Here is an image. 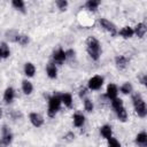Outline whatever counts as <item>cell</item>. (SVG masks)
<instances>
[{
    "label": "cell",
    "instance_id": "1f68e13d",
    "mask_svg": "<svg viewBox=\"0 0 147 147\" xmlns=\"http://www.w3.org/2000/svg\"><path fill=\"white\" fill-rule=\"evenodd\" d=\"M65 56H67V59H68V57H74V56H75V51H72V49L67 51V52H65Z\"/></svg>",
    "mask_w": 147,
    "mask_h": 147
},
{
    "label": "cell",
    "instance_id": "52a82bcc",
    "mask_svg": "<svg viewBox=\"0 0 147 147\" xmlns=\"http://www.w3.org/2000/svg\"><path fill=\"white\" fill-rule=\"evenodd\" d=\"M29 119L31 122V124L36 127H40L42 124H44V118L40 114H37V113H31L29 115Z\"/></svg>",
    "mask_w": 147,
    "mask_h": 147
},
{
    "label": "cell",
    "instance_id": "603a6c76",
    "mask_svg": "<svg viewBox=\"0 0 147 147\" xmlns=\"http://www.w3.org/2000/svg\"><path fill=\"white\" fill-rule=\"evenodd\" d=\"M61 102H63L67 107H71V105H72V96H71V94H69V93L61 94Z\"/></svg>",
    "mask_w": 147,
    "mask_h": 147
},
{
    "label": "cell",
    "instance_id": "9c48e42d",
    "mask_svg": "<svg viewBox=\"0 0 147 147\" xmlns=\"http://www.w3.org/2000/svg\"><path fill=\"white\" fill-rule=\"evenodd\" d=\"M106 95L109 100H114L115 98H117V86L115 84H109L107 86Z\"/></svg>",
    "mask_w": 147,
    "mask_h": 147
},
{
    "label": "cell",
    "instance_id": "4dcf8cb0",
    "mask_svg": "<svg viewBox=\"0 0 147 147\" xmlns=\"http://www.w3.org/2000/svg\"><path fill=\"white\" fill-rule=\"evenodd\" d=\"M63 138H64L67 141H71V140H74V139H75V134H74V133H71V132H69V133H68V134H65Z\"/></svg>",
    "mask_w": 147,
    "mask_h": 147
},
{
    "label": "cell",
    "instance_id": "44dd1931",
    "mask_svg": "<svg viewBox=\"0 0 147 147\" xmlns=\"http://www.w3.org/2000/svg\"><path fill=\"white\" fill-rule=\"evenodd\" d=\"M100 1L99 0H88L86 3H85V6H86V8L88 9V10H91V11H95L96 9H98V7L100 6Z\"/></svg>",
    "mask_w": 147,
    "mask_h": 147
},
{
    "label": "cell",
    "instance_id": "d4e9b609",
    "mask_svg": "<svg viewBox=\"0 0 147 147\" xmlns=\"http://www.w3.org/2000/svg\"><path fill=\"white\" fill-rule=\"evenodd\" d=\"M132 85H131V83H124L122 86H121V92L123 93V94H129V93H131L132 92Z\"/></svg>",
    "mask_w": 147,
    "mask_h": 147
},
{
    "label": "cell",
    "instance_id": "8992f818",
    "mask_svg": "<svg viewBox=\"0 0 147 147\" xmlns=\"http://www.w3.org/2000/svg\"><path fill=\"white\" fill-rule=\"evenodd\" d=\"M13 140V134L10 133L9 129L7 126H3L2 129V138L0 139V147H7Z\"/></svg>",
    "mask_w": 147,
    "mask_h": 147
},
{
    "label": "cell",
    "instance_id": "277c9868",
    "mask_svg": "<svg viewBox=\"0 0 147 147\" xmlns=\"http://www.w3.org/2000/svg\"><path fill=\"white\" fill-rule=\"evenodd\" d=\"M99 23H100V25H101L106 31L110 32L111 36H116V34H117V29H116V26H115V24H114L113 22L108 21L107 18H100V20H99Z\"/></svg>",
    "mask_w": 147,
    "mask_h": 147
},
{
    "label": "cell",
    "instance_id": "3957f363",
    "mask_svg": "<svg viewBox=\"0 0 147 147\" xmlns=\"http://www.w3.org/2000/svg\"><path fill=\"white\" fill-rule=\"evenodd\" d=\"M61 95L60 94H54L49 101H48V110H47V114L49 117H54L56 115V113L59 111L60 109V106H61Z\"/></svg>",
    "mask_w": 147,
    "mask_h": 147
},
{
    "label": "cell",
    "instance_id": "e0dca14e",
    "mask_svg": "<svg viewBox=\"0 0 147 147\" xmlns=\"http://www.w3.org/2000/svg\"><path fill=\"white\" fill-rule=\"evenodd\" d=\"M100 133H101V136L105 138V139H109V138H111V134H113V132H111V126L110 125H103V126H101L100 127Z\"/></svg>",
    "mask_w": 147,
    "mask_h": 147
},
{
    "label": "cell",
    "instance_id": "d590c367",
    "mask_svg": "<svg viewBox=\"0 0 147 147\" xmlns=\"http://www.w3.org/2000/svg\"><path fill=\"white\" fill-rule=\"evenodd\" d=\"M0 61H1V56H0Z\"/></svg>",
    "mask_w": 147,
    "mask_h": 147
},
{
    "label": "cell",
    "instance_id": "836d02e7",
    "mask_svg": "<svg viewBox=\"0 0 147 147\" xmlns=\"http://www.w3.org/2000/svg\"><path fill=\"white\" fill-rule=\"evenodd\" d=\"M140 82H141V84H142V85H146V82H147V76H146V75H144V76L141 77Z\"/></svg>",
    "mask_w": 147,
    "mask_h": 147
},
{
    "label": "cell",
    "instance_id": "83f0119b",
    "mask_svg": "<svg viewBox=\"0 0 147 147\" xmlns=\"http://www.w3.org/2000/svg\"><path fill=\"white\" fill-rule=\"evenodd\" d=\"M56 6H57V8L60 9V10H65V8H67V6H68V1H65V0H57L56 1Z\"/></svg>",
    "mask_w": 147,
    "mask_h": 147
},
{
    "label": "cell",
    "instance_id": "7a4b0ae2",
    "mask_svg": "<svg viewBox=\"0 0 147 147\" xmlns=\"http://www.w3.org/2000/svg\"><path fill=\"white\" fill-rule=\"evenodd\" d=\"M132 102H133V107H134V110L138 114V116L141 117V118L146 117L147 108H146V103H145L144 99L141 98V95L138 94V93L133 94L132 95Z\"/></svg>",
    "mask_w": 147,
    "mask_h": 147
},
{
    "label": "cell",
    "instance_id": "7c38bea8",
    "mask_svg": "<svg viewBox=\"0 0 147 147\" xmlns=\"http://www.w3.org/2000/svg\"><path fill=\"white\" fill-rule=\"evenodd\" d=\"M146 31H147V28H146V25H145L144 23H138V24L136 25V28L133 29V32H134L139 38H142V37L145 36Z\"/></svg>",
    "mask_w": 147,
    "mask_h": 147
},
{
    "label": "cell",
    "instance_id": "f1b7e54d",
    "mask_svg": "<svg viewBox=\"0 0 147 147\" xmlns=\"http://www.w3.org/2000/svg\"><path fill=\"white\" fill-rule=\"evenodd\" d=\"M121 106H123V101H122V99L115 98L114 100H111V107H113L114 109H116V108H118V107H121Z\"/></svg>",
    "mask_w": 147,
    "mask_h": 147
},
{
    "label": "cell",
    "instance_id": "5bb4252c",
    "mask_svg": "<svg viewBox=\"0 0 147 147\" xmlns=\"http://www.w3.org/2000/svg\"><path fill=\"white\" fill-rule=\"evenodd\" d=\"M115 62H116V67H117L118 69H124V68H126V65H127V63H129V60H127L125 56L119 55V56H117V57L115 59Z\"/></svg>",
    "mask_w": 147,
    "mask_h": 147
},
{
    "label": "cell",
    "instance_id": "ac0fdd59",
    "mask_svg": "<svg viewBox=\"0 0 147 147\" xmlns=\"http://www.w3.org/2000/svg\"><path fill=\"white\" fill-rule=\"evenodd\" d=\"M9 55H10V51H9L8 45L6 42H1L0 44V56H1V59H7Z\"/></svg>",
    "mask_w": 147,
    "mask_h": 147
},
{
    "label": "cell",
    "instance_id": "ba28073f",
    "mask_svg": "<svg viewBox=\"0 0 147 147\" xmlns=\"http://www.w3.org/2000/svg\"><path fill=\"white\" fill-rule=\"evenodd\" d=\"M65 59H67V56H65V52H64L62 48H59V49H56V51L53 53V60L55 61V63L61 64V63L64 62Z\"/></svg>",
    "mask_w": 147,
    "mask_h": 147
},
{
    "label": "cell",
    "instance_id": "8fae6325",
    "mask_svg": "<svg viewBox=\"0 0 147 147\" xmlns=\"http://www.w3.org/2000/svg\"><path fill=\"white\" fill-rule=\"evenodd\" d=\"M14 96H15V91L13 87H7L5 90V93H3V101L6 103H10L13 100H14Z\"/></svg>",
    "mask_w": 147,
    "mask_h": 147
},
{
    "label": "cell",
    "instance_id": "4316f807",
    "mask_svg": "<svg viewBox=\"0 0 147 147\" xmlns=\"http://www.w3.org/2000/svg\"><path fill=\"white\" fill-rule=\"evenodd\" d=\"M84 108H85V110L88 111V113L93 111V108H94L93 102H92L90 99H84Z\"/></svg>",
    "mask_w": 147,
    "mask_h": 147
},
{
    "label": "cell",
    "instance_id": "7402d4cb",
    "mask_svg": "<svg viewBox=\"0 0 147 147\" xmlns=\"http://www.w3.org/2000/svg\"><path fill=\"white\" fill-rule=\"evenodd\" d=\"M22 90H23L24 94H31L33 91V86L29 80H23L22 82Z\"/></svg>",
    "mask_w": 147,
    "mask_h": 147
},
{
    "label": "cell",
    "instance_id": "484cf974",
    "mask_svg": "<svg viewBox=\"0 0 147 147\" xmlns=\"http://www.w3.org/2000/svg\"><path fill=\"white\" fill-rule=\"evenodd\" d=\"M16 41H17L20 45L24 46V45H26V44L29 42V37L25 36V34H18L17 38H16Z\"/></svg>",
    "mask_w": 147,
    "mask_h": 147
},
{
    "label": "cell",
    "instance_id": "ffe728a7",
    "mask_svg": "<svg viewBox=\"0 0 147 147\" xmlns=\"http://www.w3.org/2000/svg\"><path fill=\"white\" fill-rule=\"evenodd\" d=\"M85 123V117L82 114H75L74 115V125L76 127H80L83 126Z\"/></svg>",
    "mask_w": 147,
    "mask_h": 147
},
{
    "label": "cell",
    "instance_id": "30bf717a",
    "mask_svg": "<svg viewBox=\"0 0 147 147\" xmlns=\"http://www.w3.org/2000/svg\"><path fill=\"white\" fill-rule=\"evenodd\" d=\"M136 144L139 147H147V134L146 132H140L136 137Z\"/></svg>",
    "mask_w": 147,
    "mask_h": 147
},
{
    "label": "cell",
    "instance_id": "6da1fadb",
    "mask_svg": "<svg viewBox=\"0 0 147 147\" xmlns=\"http://www.w3.org/2000/svg\"><path fill=\"white\" fill-rule=\"evenodd\" d=\"M86 44H87V53L92 57V60L94 61L99 60L100 54H101V46H100L99 40L94 37H88L86 40Z\"/></svg>",
    "mask_w": 147,
    "mask_h": 147
},
{
    "label": "cell",
    "instance_id": "d6a6232c",
    "mask_svg": "<svg viewBox=\"0 0 147 147\" xmlns=\"http://www.w3.org/2000/svg\"><path fill=\"white\" fill-rule=\"evenodd\" d=\"M86 91H87V90H86L85 87H83V88H82V90L79 91V96H80V98L85 96V95H86Z\"/></svg>",
    "mask_w": 147,
    "mask_h": 147
},
{
    "label": "cell",
    "instance_id": "2e32d148",
    "mask_svg": "<svg viewBox=\"0 0 147 147\" xmlns=\"http://www.w3.org/2000/svg\"><path fill=\"white\" fill-rule=\"evenodd\" d=\"M46 72H47V75H48L49 78H56V76H57L56 65L54 63H48L47 64V68H46Z\"/></svg>",
    "mask_w": 147,
    "mask_h": 147
},
{
    "label": "cell",
    "instance_id": "9a60e30c",
    "mask_svg": "<svg viewBox=\"0 0 147 147\" xmlns=\"http://www.w3.org/2000/svg\"><path fill=\"white\" fill-rule=\"evenodd\" d=\"M24 74L28 77H33L36 74V67L31 63V62H26L24 65Z\"/></svg>",
    "mask_w": 147,
    "mask_h": 147
},
{
    "label": "cell",
    "instance_id": "cb8c5ba5",
    "mask_svg": "<svg viewBox=\"0 0 147 147\" xmlns=\"http://www.w3.org/2000/svg\"><path fill=\"white\" fill-rule=\"evenodd\" d=\"M11 5H13L16 9L21 10L22 13L25 11V5H24V1H22V0H13V1H11Z\"/></svg>",
    "mask_w": 147,
    "mask_h": 147
},
{
    "label": "cell",
    "instance_id": "d6986e66",
    "mask_svg": "<svg viewBox=\"0 0 147 147\" xmlns=\"http://www.w3.org/2000/svg\"><path fill=\"white\" fill-rule=\"evenodd\" d=\"M123 38H131L133 34H134V32H133V29L131 28V26H124L122 30H119V32H118Z\"/></svg>",
    "mask_w": 147,
    "mask_h": 147
},
{
    "label": "cell",
    "instance_id": "e575fe53",
    "mask_svg": "<svg viewBox=\"0 0 147 147\" xmlns=\"http://www.w3.org/2000/svg\"><path fill=\"white\" fill-rule=\"evenodd\" d=\"M0 117H1V109H0Z\"/></svg>",
    "mask_w": 147,
    "mask_h": 147
},
{
    "label": "cell",
    "instance_id": "f546056e",
    "mask_svg": "<svg viewBox=\"0 0 147 147\" xmlns=\"http://www.w3.org/2000/svg\"><path fill=\"white\" fill-rule=\"evenodd\" d=\"M108 147H121V144L115 138L111 137L108 139Z\"/></svg>",
    "mask_w": 147,
    "mask_h": 147
},
{
    "label": "cell",
    "instance_id": "4fadbf2b",
    "mask_svg": "<svg viewBox=\"0 0 147 147\" xmlns=\"http://www.w3.org/2000/svg\"><path fill=\"white\" fill-rule=\"evenodd\" d=\"M114 110H115V113H116V115H117V117H118L119 121L125 122L127 119V113H126L124 106H121V107H118V108H116Z\"/></svg>",
    "mask_w": 147,
    "mask_h": 147
},
{
    "label": "cell",
    "instance_id": "5b68a950",
    "mask_svg": "<svg viewBox=\"0 0 147 147\" xmlns=\"http://www.w3.org/2000/svg\"><path fill=\"white\" fill-rule=\"evenodd\" d=\"M103 85V78L99 75L96 76H93L92 78L88 79V83H87V86L90 90H99L101 86Z\"/></svg>",
    "mask_w": 147,
    "mask_h": 147
}]
</instances>
